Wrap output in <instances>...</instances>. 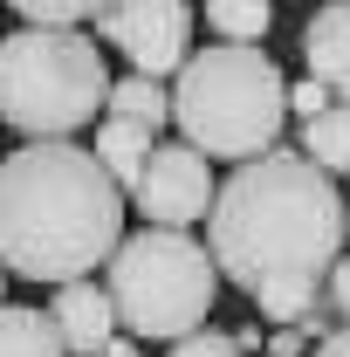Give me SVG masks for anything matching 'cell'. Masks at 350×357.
Masks as SVG:
<instances>
[{
  "label": "cell",
  "mask_w": 350,
  "mask_h": 357,
  "mask_svg": "<svg viewBox=\"0 0 350 357\" xmlns=\"http://www.w3.org/2000/svg\"><path fill=\"white\" fill-rule=\"evenodd\" d=\"M165 357H248L241 344H234V330H192V337H178V344H165Z\"/></svg>",
  "instance_id": "cell-16"
},
{
  "label": "cell",
  "mask_w": 350,
  "mask_h": 357,
  "mask_svg": "<svg viewBox=\"0 0 350 357\" xmlns=\"http://www.w3.org/2000/svg\"><path fill=\"white\" fill-rule=\"evenodd\" d=\"M350 241V199L303 144H275L261 158L234 165L220 178V199L206 213V248H213L227 289L241 296H282L303 289L323 296L330 268L344 261Z\"/></svg>",
  "instance_id": "cell-1"
},
{
  "label": "cell",
  "mask_w": 350,
  "mask_h": 357,
  "mask_svg": "<svg viewBox=\"0 0 350 357\" xmlns=\"http://www.w3.org/2000/svg\"><path fill=\"white\" fill-rule=\"evenodd\" d=\"M48 316H55V330H62L69 357H96V351H110V344L124 337L117 303H110V289H103L96 275H83V282H62V289L48 296Z\"/></svg>",
  "instance_id": "cell-8"
},
{
  "label": "cell",
  "mask_w": 350,
  "mask_h": 357,
  "mask_svg": "<svg viewBox=\"0 0 350 357\" xmlns=\"http://www.w3.org/2000/svg\"><path fill=\"white\" fill-rule=\"evenodd\" d=\"M0 357H69L62 330L48 310H21V303H0Z\"/></svg>",
  "instance_id": "cell-11"
},
{
  "label": "cell",
  "mask_w": 350,
  "mask_h": 357,
  "mask_svg": "<svg viewBox=\"0 0 350 357\" xmlns=\"http://www.w3.org/2000/svg\"><path fill=\"white\" fill-rule=\"evenodd\" d=\"M103 117H131V124H151V131H158V124H165V117H172V89L158 83V76H117V83H110V110H103Z\"/></svg>",
  "instance_id": "cell-13"
},
{
  "label": "cell",
  "mask_w": 350,
  "mask_h": 357,
  "mask_svg": "<svg viewBox=\"0 0 350 357\" xmlns=\"http://www.w3.org/2000/svg\"><path fill=\"white\" fill-rule=\"evenodd\" d=\"M89 151L103 158V172L131 192L137 178H144V165H151V151H158V131H151V124H131V117H103Z\"/></svg>",
  "instance_id": "cell-10"
},
{
  "label": "cell",
  "mask_w": 350,
  "mask_h": 357,
  "mask_svg": "<svg viewBox=\"0 0 350 357\" xmlns=\"http://www.w3.org/2000/svg\"><path fill=\"white\" fill-rule=\"evenodd\" d=\"M0 303H7V261H0Z\"/></svg>",
  "instance_id": "cell-23"
},
{
  "label": "cell",
  "mask_w": 350,
  "mask_h": 357,
  "mask_svg": "<svg viewBox=\"0 0 350 357\" xmlns=\"http://www.w3.org/2000/svg\"><path fill=\"white\" fill-rule=\"evenodd\" d=\"M28 28H83V21H103L110 0H7Z\"/></svg>",
  "instance_id": "cell-15"
},
{
  "label": "cell",
  "mask_w": 350,
  "mask_h": 357,
  "mask_svg": "<svg viewBox=\"0 0 350 357\" xmlns=\"http://www.w3.org/2000/svg\"><path fill=\"white\" fill-rule=\"evenodd\" d=\"M131 192L76 137L14 144L0 158V261L21 282H83L124 248Z\"/></svg>",
  "instance_id": "cell-2"
},
{
  "label": "cell",
  "mask_w": 350,
  "mask_h": 357,
  "mask_svg": "<svg viewBox=\"0 0 350 357\" xmlns=\"http://www.w3.org/2000/svg\"><path fill=\"white\" fill-rule=\"evenodd\" d=\"M330 103H337V96H330V89L316 83V76H303V83H289V110H296V117H323V110H330Z\"/></svg>",
  "instance_id": "cell-17"
},
{
  "label": "cell",
  "mask_w": 350,
  "mask_h": 357,
  "mask_svg": "<svg viewBox=\"0 0 350 357\" xmlns=\"http://www.w3.org/2000/svg\"><path fill=\"white\" fill-rule=\"evenodd\" d=\"M110 69L103 48L83 28H14L0 35V124L28 144L42 137H76L110 110Z\"/></svg>",
  "instance_id": "cell-4"
},
{
  "label": "cell",
  "mask_w": 350,
  "mask_h": 357,
  "mask_svg": "<svg viewBox=\"0 0 350 357\" xmlns=\"http://www.w3.org/2000/svg\"><path fill=\"white\" fill-rule=\"evenodd\" d=\"M199 14L220 42H268L275 28V0H199Z\"/></svg>",
  "instance_id": "cell-14"
},
{
  "label": "cell",
  "mask_w": 350,
  "mask_h": 357,
  "mask_svg": "<svg viewBox=\"0 0 350 357\" xmlns=\"http://www.w3.org/2000/svg\"><path fill=\"white\" fill-rule=\"evenodd\" d=\"M96 357H144V344H137V337H117L110 351H96Z\"/></svg>",
  "instance_id": "cell-22"
},
{
  "label": "cell",
  "mask_w": 350,
  "mask_h": 357,
  "mask_svg": "<svg viewBox=\"0 0 350 357\" xmlns=\"http://www.w3.org/2000/svg\"><path fill=\"white\" fill-rule=\"evenodd\" d=\"M220 261L206 241H192V227H137L103 268V289L117 303V323L137 344H178L192 330H206L220 303Z\"/></svg>",
  "instance_id": "cell-5"
},
{
  "label": "cell",
  "mask_w": 350,
  "mask_h": 357,
  "mask_svg": "<svg viewBox=\"0 0 350 357\" xmlns=\"http://www.w3.org/2000/svg\"><path fill=\"white\" fill-rule=\"evenodd\" d=\"M220 199V178H213V158L185 137H158L144 178L131 185V213H144V227H199Z\"/></svg>",
  "instance_id": "cell-7"
},
{
  "label": "cell",
  "mask_w": 350,
  "mask_h": 357,
  "mask_svg": "<svg viewBox=\"0 0 350 357\" xmlns=\"http://www.w3.org/2000/svg\"><path fill=\"white\" fill-rule=\"evenodd\" d=\"M323 303H330V316H337V323H350V255L330 268V282H323Z\"/></svg>",
  "instance_id": "cell-18"
},
{
  "label": "cell",
  "mask_w": 350,
  "mask_h": 357,
  "mask_svg": "<svg viewBox=\"0 0 350 357\" xmlns=\"http://www.w3.org/2000/svg\"><path fill=\"white\" fill-rule=\"evenodd\" d=\"M234 344H241L248 357H261V351H268V323H241V330H234Z\"/></svg>",
  "instance_id": "cell-20"
},
{
  "label": "cell",
  "mask_w": 350,
  "mask_h": 357,
  "mask_svg": "<svg viewBox=\"0 0 350 357\" xmlns=\"http://www.w3.org/2000/svg\"><path fill=\"white\" fill-rule=\"evenodd\" d=\"M96 42L117 48L137 76H178L192 62V0H110Z\"/></svg>",
  "instance_id": "cell-6"
},
{
  "label": "cell",
  "mask_w": 350,
  "mask_h": 357,
  "mask_svg": "<svg viewBox=\"0 0 350 357\" xmlns=\"http://www.w3.org/2000/svg\"><path fill=\"white\" fill-rule=\"evenodd\" d=\"M309 357H350V323H337V330H330V337H323Z\"/></svg>",
  "instance_id": "cell-21"
},
{
  "label": "cell",
  "mask_w": 350,
  "mask_h": 357,
  "mask_svg": "<svg viewBox=\"0 0 350 357\" xmlns=\"http://www.w3.org/2000/svg\"><path fill=\"white\" fill-rule=\"evenodd\" d=\"M303 69L337 103H350V0H323L303 21Z\"/></svg>",
  "instance_id": "cell-9"
},
{
  "label": "cell",
  "mask_w": 350,
  "mask_h": 357,
  "mask_svg": "<svg viewBox=\"0 0 350 357\" xmlns=\"http://www.w3.org/2000/svg\"><path fill=\"white\" fill-rule=\"evenodd\" d=\"M172 124L206 158H261L282 144L289 124V76L261 42H213L192 48V62L172 76Z\"/></svg>",
  "instance_id": "cell-3"
},
{
  "label": "cell",
  "mask_w": 350,
  "mask_h": 357,
  "mask_svg": "<svg viewBox=\"0 0 350 357\" xmlns=\"http://www.w3.org/2000/svg\"><path fill=\"white\" fill-rule=\"evenodd\" d=\"M303 158H316L330 178H350V103H330L303 124Z\"/></svg>",
  "instance_id": "cell-12"
},
{
  "label": "cell",
  "mask_w": 350,
  "mask_h": 357,
  "mask_svg": "<svg viewBox=\"0 0 350 357\" xmlns=\"http://www.w3.org/2000/svg\"><path fill=\"white\" fill-rule=\"evenodd\" d=\"M316 344H309L303 330H268V357H309Z\"/></svg>",
  "instance_id": "cell-19"
}]
</instances>
